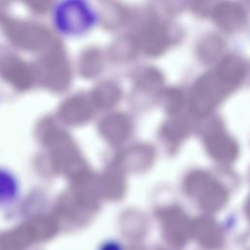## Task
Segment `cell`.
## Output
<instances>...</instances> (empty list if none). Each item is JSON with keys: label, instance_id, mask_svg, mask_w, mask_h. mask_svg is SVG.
I'll list each match as a JSON object with an SVG mask.
<instances>
[{"label": "cell", "instance_id": "6da1fadb", "mask_svg": "<svg viewBox=\"0 0 250 250\" xmlns=\"http://www.w3.org/2000/svg\"><path fill=\"white\" fill-rule=\"evenodd\" d=\"M54 21L60 32L77 36L87 32L96 24L97 14L86 2L67 1L56 8Z\"/></svg>", "mask_w": 250, "mask_h": 250}, {"label": "cell", "instance_id": "7a4b0ae2", "mask_svg": "<svg viewBox=\"0 0 250 250\" xmlns=\"http://www.w3.org/2000/svg\"><path fill=\"white\" fill-rule=\"evenodd\" d=\"M19 190L17 179L9 171L0 168V206L15 200Z\"/></svg>", "mask_w": 250, "mask_h": 250}, {"label": "cell", "instance_id": "3957f363", "mask_svg": "<svg viewBox=\"0 0 250 250\" xmlns=\"http://www.w3.org/2000/svg\"><path fill=\"white\" fill-rule=\"evenodd\" d=\"M99 250H123L122 245L115 240L104 241L99 248Z\"/></svg>", "mask_w": 250, "mask_h": 250}]
</instances>
